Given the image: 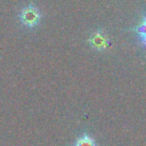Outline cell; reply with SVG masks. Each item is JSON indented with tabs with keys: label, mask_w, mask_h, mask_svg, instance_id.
<instances>
[{
	"label": "cell",
	"mask_w": 146,
	"mask_h": 146,
	"mask_svg": "<svg viewBox=\"0 0 146 146\" xmlns=\"http://www.w3.org/2000/svg\"><path fill=\"white\" fill-rule=\"evenodd\" d=\"M73 146H97V144L92 137H90L88 133H83L81 137L76 139Z\"/></svg>",
	"instance_id": "cell-4"
},
{
	"label": "cell",
	"mask_w": 146,
	"mask_h": 146,
	"mask_svg": "<svg viewBox=\"0 0 146 146\" xmlns=\"http://www.w3.org/2000/svg\"><path fill=\"white\" fill-rule=\"evenodd\" d=\"M133 31L137 33V35H138L140 42H141L144 46H146V16H145L144 19L133 29Z\"/></svg>",
	"instance_id": "cell-3"
},
{
	"label": "cell",
	"mask_w": 146,
	"mask_h": 146,
	"mask_svg": "<svg viewBox=\"0 0 146 146\" xmlns=\"http://www.w3.org/2000/svg\"><path fill=\"white\" fill-rule=\"evenodd\" d=\"M40 18H41V14L34 5H29L24 7L19 13L21 23L30 29L36 26L40 22Z\"/></svg>",
	"instance_id": "cell-1"
},
{
	"label": "cell",
	"mask_w": 146,
	"mask_h": 146,
	"mask_svg": "<svg viewBox=\"0 0 146 146\" xmlns=\"http://www.w3.org/2000/svg\"><path fill=\"white\" fill-rule=\"evenodd\" d=\"M88 42H89V44L94 49L102 51V50H105L107 48V46H108V38H107V35L104 32L96 31V32H94L90 35Z\"/></svg>",
	"instance_id": "cell-2"
}]
</instances>
